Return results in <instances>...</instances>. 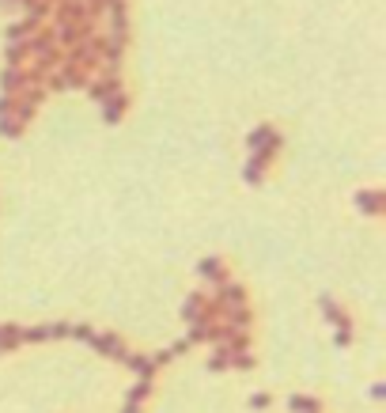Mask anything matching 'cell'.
<instances>
[{"label":"cell","instance_id":"1","mask_svg":"<svg viewBox=\"0 0 386 413\" xmlns=\"http://www.w3.org/2000/svg\"><path fill=\"white\" fill-rule=\"evenodd\" d=\"M42 99H46V87L42 84H27L23 91L12 95V118L19 121V125H27V121L35 118V110L42 107Z\"/></svg>","mask_w":386,"mask_h":413},{"label":"cell","instance_id":"2","mask_svg":"<svg viewBox=\"0 0 386 413\" xmlns=\"http://www.w3.org/2000/svg\"><path fill=\"white\" fill-rule=\"evenodd\" d=\"M280 144H284V141H277V144H265V148L250 152V164H246V171H243L246 186H261V178H265V167L273 164V156L280 152Z\"/></svg>","mask_w":386,"mask_h":413},{"label":"cell","instance_id":"3","mask_svg":"<svg viewBox=\"0 0 386 413\" xmlns=\"http://www.w3.org/2000/svg\"><path fill=\"white\" fill-rule=\"evenodd\" d=\"M68 334H72V322H42V326L23 330V342H30V345H42V342H64Z\"/></svg>","mask_w":386,"mask_h":413},{"label":"cell","instance_id":"4","mask_svg":"<svg viewBox=\"0 0 386 413\" xmlns=\"http://www.w3.org/2000/svg\"><path fill=\"white\" fill-rule=\"evenodd\" d=\"M318 307H322V315H326V322L337 330V334H352V319H349V311H344L341 304H337L333 296H322L318 299Z\"/></svg>","mask_w":386,"mask_h":413},{"label":"cell","instance_id":"5","mask_svg":"<svg viewBox=\"0 0 386 413\" xmlns=\"http://www.w3.org/2000/svg\"><path fill=\"white\" fill-rule=\"evenodd\" d=\"M99 107H102V121H107V125H118V121L125 118L129 99H125V91H122V87H114L110 95H102V99H99Z\"/></svg>","mask_w":386,"mask_h":413},{"label":"cell","instance_id":"6","mask_svg":"<svg viewBox=\"0 0 386 413\" xmlns=\"http://www.w3.org/2000/svg\"><path fill=\"white\" fill-rule=\"evenodd\" d=\"M87 345H91V349L99 353V356H110V360H118V364H122V360H125V353H129V349H125V342H122L118 334H95Z\"/></svg>","mask_w":386,"mask_h":413},{"label":"cell","instance_id":"7","mask_svg":"<svg viewBox=\"0 0 386 413\" xmlns=\"http://www.w3.org/2000/svg\"><path fill=\"white\" fill-rule=\"evenodd\" d=\"M125 368L129 371H136V376H140V383H151V379H156V360H151V356H144V353H125Z\"/></svg>","mask_w":386,"mask_h":413},{"label":"cell","instance_id":"8","mask_svg":"<svg viewBox=\"0 0 386 413\" xmlns=\"http://www.w3.org/2000/svg\"><path fill=\"white\" fill-rule=\"evenodd\" d=\"M30 80H27V69H15V64H4V72H0V95H15L23 91Z\"/></svg>","mask_w":386,"mask_h":413},{"label":"cell","instance_id":"9","mask_svg":"<svg viewBox=\"0 0 386 413\" xmlns=\"http://www.w3.org/2000/svg\"><path fill=\"white\" fill-rule=\"evenodd\" d=\"M197 273L208 281V285H223V281H228V270H223V258H205V262L197 265Z\"/></svg>","mask_w":386,"mask_h":413},{"label":"cell","instance_id":"10","mask_svg":"<svg viewBox=\"0 0 386 413\" xmlns=\"http://www.w3.org/2000/svg\"><path fill=\"white\" fill-rule=\"evenodd\" d=\"M383 205H386V201H383V193H379V190H364V193H356V209H360V213H367V216H379V213H383Z\"/></svg>","mask_w":386,"mask_h":413},{"label":"cell","instance_id":"11","mask_svg":"<svg viewBox=\"0 0 386 413\" xmlns=\"http://www.w3.org/2000/svg\"><path fill=\"white\" fill-rule=\"evenodd\" d=\"M38 27H42V23H35L30 15H23V19H15L12 27H8V42H27Z\"/></svg>","mask_w":386,"mask_h":413},{"label":"cell","instance_id":"12","mask_svg":"<svg viewBox=\"0 0 386 413\" xmlns=\"http://www.w3.org/2000/svg\"><path fill=\"white\" fill-rule=\"evenodd\" d=\"M216 299H220L223 307H235V304H246V288L243 285H231V281H223L220 288H216Z\"/></svg>","mask_w":386,"mask_h":413},{"label":"cell","instance_id":"13","mask_svg":"<svg viewBox=\"0 0 386 413\" xmlns=\"http://www.w3.org/2000/svg\"><path fill=\"white\" fill-rule=\"evenodd\" d=\"M277 141H284V137L277 133V125H257L246 144H250V152H257V148H265V144H277Z\"/></svg>","mask_w":386,"mask_h":413},{"label":"cell","instance_id":"14","mask_svg":"<svg viewBox=\"0 0 386 413\" xmlns=\"http://www.w3.org/2000/svg\"><path fill=\"white\" fill-rule=\"evenodd\" d=\"M19 8H23V12H27L35 23H46V19L53 15V4H50V0H19Z\"/></svg>","mask_w":386,"mask_h":413},{"label":"cell","instance_id":"15","mask_svg":"<svg viewBox=\"0 0 386 413\" xmlns=\"http://www.w3.org/2000/svg\"><path fill=\"white\" fill-rule=\"evenodd\" d=\"M148 394H151V383H136L133 391L125 394V410H122V413H140V410H144V398H148Z\"/></svg>","mask_w":386,"mask_h":413},{"label":"cell","instance_id":"16","mask_svg":"<svg viewBox=\"0 0 386 413\" xmlns=\"http://www.w3.org/2000/svg\"><path fill=\"white\" fill-rule=\"evenodd\" d=\"M23 345V326H0V353H12V349H19Z\"/></svg>","mask_w":386,"mask_h":413},{"label":"cell","instance_id":"17","mask_svg":"<svg viewBox=\"0 0 386 413\" xmlns=\"http://www.w3.org/2000/svg\"><path fill=\"white\" fill-rule=\"evenodd\" d=\"M201 311H205V292H193V296H186V304H182V319L190 322H201Z\"/></svg>","mask_w":386,"mask_h":413},{"label":"cell","instance_id":"18","mask_svg":"<svg viewBox=\"0 0 386 413\" xmlns=\"http://www.w3.org/2000/svg\"><path fill=\"white\" fill-rule=\"evenodd\" d=\"M288 406H292V413H322V402L311 398V394H292Z\"/></svg>","mask_w":386,"mask_h":413},{"label":"cell","instance_id":"19","mask_svg":"<svg viewBox=\"0 0 386 413\" xmlns=\"http://www.w3.org/2000/svg\"><path fill=\"white\" fill-rule=\"evenodd\" d=\"M4 58H8V64L23 69V64H27V58H30V53H27V42H12V46H8V53H4Z\"/></svg>","mask_w":386,"mask_h":413},{"label":"cell","instance_id":"20","mask_svg":"<svg viewBox=\"0 0 386 413\" xmlns=\"http://www.w3.org/2000/svg\"><path fill=\"white\" fill-rule=\"evenodd\" d=\"M23 129L27 125H19L15 118H0V137H8V141H15V137H23Z\"/></svg>","mask_w":386,"mask_h":413},{"label":"cell","instance_id":"21","mask_svg":"<svg viewBox=\"0 0 386 413\" xmlns=\"http://www.w3.org/2000/svg\"><path fill=\"white\" fill-rule=\"evenodd\" d=\"M68 337H76V342H84V345H87V342H91V337H95V330L87 326V322H76V326H72V334H68Z\"/></svg>","mask_w":386,"mask_h":413},{"label":"cell","instance_id":"22","mask_svg":"<svg viewBox=\"0 0 386 413\" xmlns=\"http://www.w3.org/2000/svg\"><path fill=\"white\" fill-rule=\"evenodd\" d=\"M208 371H228V353H212V356H208Z\"/></svg>","mask_w":386,"mask_h":413},{"label":"cell","instance_id":"23","mask_svg":"<svg viewBox=\"0 0 386 413\" xmlns=\"http://www.w3.org/2000/svg\"><path fill=\"white\" fill-rule=\"evenodd\" d=\"M269 402H273L269 394H254V398H250V406H254V410H265V406H269Z\"/></svg>","mask_w":386,"mask_h":413}]
</instances>
